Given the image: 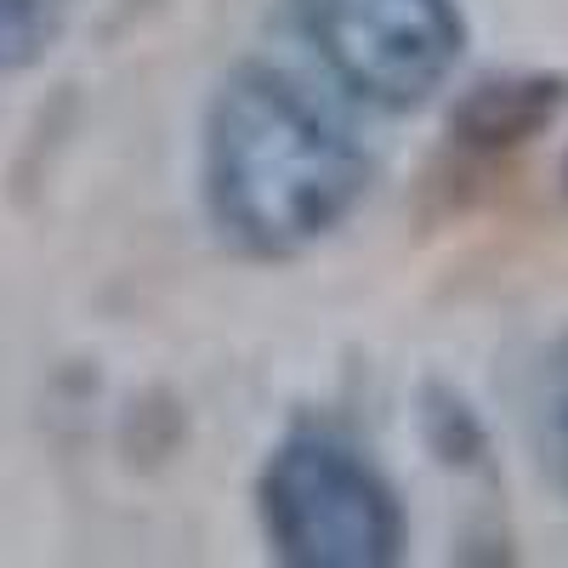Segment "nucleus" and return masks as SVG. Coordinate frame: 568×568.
<instances>
[{"label": "nucleus", "mask_w": 568, "mask_h": 568, "mask_svg": "<svg viewBox=\"0 0 568 568\" xmlns=\"http://www.w3.org/2000/svg\"><path fill=\"white\" fill-rule=\"evenodd\" d=\"M69 0H0V74H23L58 45Z\"/></svg>", "instance_id": "nucleus-6"}, {"label": "nucleus", "mask_w": 568, "mask_h": 568, "mask_svg": "<svg viewBox=\"0 0 568 568\" xmlns=\"http://www.w3.org/2000/svg\"><path fill=\"white\" fill-rule=\"evenodd\" d=\"M562 109V85L551 80H506V85H484L460 103V142L471 149H517L529 142L551 114Z\"/></svg>", "instance_id": "nucleus-4"}, {"label": "nucleus", "mask_w": 568, "mask_h": 568, "mask_svg": "<svg viewBox=\"0 0 568 568\" xmlns=\"http://www.w3.org/2000/svg\"><path fill=\"white\" fill-rule=\"evenodd\" d=\"M364 187L358 142L278 69H240L205 125L211 216L256 256H296L336 227Z\"/></svg>", "instance_id": "nucleus-1"}, {"label": "nucleus", "mask_w": 568, "mask_h": 568, "mask_svg": "<svg viewBox=\"0 0 568 568\" xmlns=\"http://www.w3.org/2000/svg\"><path fill=\"white\" fill-rule=\"evenodd\" d=\"M262 517L302 568H387L404 557V506L353 444L296 433L262 471Z\"/></svg>", "instance_id": "nucleus-2"}, {"label": "nucleus", "mask_w": 568, "mask_h": 568, "mask_svg": "<svg viewBox=\"0 0 568 568\" xmlns=\"http://www.w3.org/2000/svg\"><path fill=\"white\" fill-rule=\"evenodd\" d=\"M529 438L546 478L568 495V342L546 347L529 375Z\"/></svg>", "instance_id": "nucleus-5"}, {"label": "nucleus", "mask_w": 568, "mask_h": 568, "mask_svg": "<svg viewBox=\"0 0 568 568\" xmlns=\"http://www.w3.org/2000/svg\"><path fill=\"white\" fill-rule=\"evenodd\" d=\"M296 7L324 63L382 109L426 103L460 58V18L449 0H296Z\"/></svg>", "instance_id": "nucleus-3"}]
</instances>
